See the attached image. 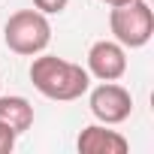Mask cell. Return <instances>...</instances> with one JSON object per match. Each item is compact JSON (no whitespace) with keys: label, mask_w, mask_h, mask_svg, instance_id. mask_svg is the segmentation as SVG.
<instances>
[{"label":"cell","mask_w":154,"mask_h":154,"mask_svg":"<svg viewBox=\"0 0 154 154\" xmlns=\"http://www.w3.org/2000/svg\"><path fill=\"white\" fill-rule=\"evenodd\" d=\"M88 72L100 82H118L127 72V51L115 39H97L88 48Z\"/></svg>","instance_id":"cell-5"},{"label":"cell","mask_w":154,"mask_h":154,"mask_svg":"<svg viewBox=\"0 0 154 154\" xmlns=\"http://www.w3.org/2000/svg\"><path fill=\"white\" fill-rule=\"evenodd\" d=\"M15 139H18V133H15L9 124L0 121V154H9V151L15 148Z\"/></svg>","instance_id":"cell-8"},{"label":"cell","mask_w":154,"mask_h":154,"mask_svg":"<svg viewBox=\"0 0 154 154\" xmlns=\"http://www.w3.org/2000/svg\"><path fill=\"white\" fill-rule=\"evenodd\" d=\"M0 121L9 124L18 136L27 133L33 127V106H30V100L27 97H18V94L0 97Z\"/></svg>","instance_id":"cell-7"},{"label":"cell","mask_w":154,"mask_h":154,"mask_svg":"<svg viewBox=\"0 0 154 154\" xmlns=\"http://www.w3.org/2000/svg\"><path fill=\"white\" fill-rule=\"evenodd\" d=\"M3 42H6V48L12 54L33 57V54L48 48L51 24L39 9H18V12L9 15V21L3 27Z\"/></svg>","instance_id":"cell-2"},{"label":"cell","mask_w":154,"mask_h":154,"mask_svg":"<svg viewBox=\"0 0 154 154\" xmlns=\"http://www.w3.org/2000/svg\"><path fill=\"white\" fill-rule=\"evenodd\" d=\"M30 82L42 97L69 103V100H79L91 88V72L82 63L39 51V54H33V63H30Z\"/></svg>","instance_id":"cell-1"},{"label":"cell","mask_w":154,"mask_h":154,"mask_svg":"<svg viewBox=\"0 0 154 154\" xmlns=\"http://www.w3.org/2000/svg\"><path fill=\"white\" fill-rule=\"evenodd\" d=\"M88 106H91V115L100 124L115 127V124H124L133 115V94L118 82H103L91 91Z\"/></svg>","instance_id":"cell-4"},{"label":"cell","mask_w":154,"mask_h":154,"mask_svg":"<svg viewBox=\"0 0 154 154\" xmlns=\"http://www.w3.org/2000/svg\"><path fill=\"white\" fill-rule=\"evenodd\" d=\"M109 30L115 42H121L124 48H142L154 36V12L145 0H130V3L112 6Z\"/></svg>","instance_id":"cell-3"},{"label":"cell","mask_w":154,"mask_h":154,"mask_svg":"<svg viewBox=\"0 0 154 154\" xmlns=\"http://www.w3.org/2000/svg\"><path fill=\"white\" fill-rule=\"evenodd\" d=\"M100 3H106V6H121V3H130V0H100Z\"/></svg>","instance_id":"cell-10"},{"label":"cell","mask_w":154,"mask_h":154,"mask_svg":"<svg viewBox=\"0 0 154 154\" xmlns=\"http://www.w3.org/2000/svg\"><path fill=\"white\" fill-rule=\"evenodd\" d=\"M66 3H69V0H33V6H36L42 15H57V12L66 9Z\"/></svg>","instance_id":"cell-9"},{"label":"cell","mask_w":154,"mask_h":154,"mask_svg":"<svg viewBox=\"0 0 154 154\" xmlns=\"http://www.w3.org/2000/svg\"><path fill=\"white\" fill-rule=\"evenodd\" d=\"M79 154H127L130 142L118 130H106V124H88L75 139Z\"/></svg>","instance_id":"cell-6"}]
</instances>
